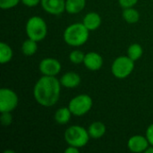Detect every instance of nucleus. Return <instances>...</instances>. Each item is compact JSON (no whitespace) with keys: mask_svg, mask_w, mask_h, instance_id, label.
Here are the masks:
<instances>
[{"mask_svg":"<svg viewBox=\"0 0 153 153\" xmlns=\"http://www.w3.org/2000/svg\"><path fill=\"white\" fill-rule=\"evenodd\" d=\"M90 36V30L82 22L69 25L64 31V40L71 47H80L85 44Z\"/></svg>","mask_w":153,"mask_h":153,"instance_id":"nucleus-2","label":"nucleus"},{"mask_svg":"<svg viewBox=\"0 0 153 153\" xmlns=\"http://www.w3.org/2000/svg\"><path fill=\"white\" fill-rule=\"evenodd\" d=\"M64 136L68 145L75 146L79 149L86 146L91 138L88 130L77 125L69 126L65 130Z\"/></svg>","mask_w":153,"mask_h":153,"instance_id":"nucleus-4","label":"nucleus"},{"mask_svg":"<svg viewBox=\"0 0 153 153\" xmlns=\"http://www.w3.org/2000/svg\"><path fill=\"white\" fill-rule=\"evenodd\" d=\"M150 143L145 136L141 134L133 135L129 138L127 142V147L130 152L134 153L145 152L147 148L150 146Z\"/></svg>","mask_w":153,"mask_h":153,"instance_id":"nucleus-9","label":"nucleus"},{"mask_svg":"<svg viewBox=\"0 0 153 153\" xmlns=\"http://www.w3.org/2000/svg\"><path fill=\"white\" fill-rule=\"evenodd\" d=\"M61 82L56 76L42 75L35 83L33 96L42 107L49 108L56 104L60 98Z\"/></svg>","mask_w":153,"mask_h":153,"instance_id":"nucleus-1","label":"nucleus"},{"mask_svg":"<svg viewBox=\"0 0 153 153\" xmlns=\"http://www.w3.org/2000/svg\"><path fill=\"white\" fill-rule=\"evenodd\" d=\"M37 41L28 38L26 40L23 41L22 45V52L24 56H33L37 50H38V45H37Z\"/></svg>","mask_w":153,"mask_h":153,"instance_id":"nucleus-19","label":"nucleus"},{"mask_svg":"<svg viewBox=\"0 0 153 153\" xmlns=\"http://www.w3.org/2000/svg\"><path fill=\"white\" fill-rule=\"evenodd\" d=\"M143 48L140 44L134 43L131 46H129V48L127 49V56L132 60L136 62L143 56Z\"/></svg>","mask_w":153,"mask_h":153,"instance_id":"nucleus-20","label":"nucleus"},{"mask_svg":"<svg viewBox=\"0 0 153 153\" xmlns=\"http://www.w3.org/2000/svg\"><path fill=\"white\" fill-rule=\"evenodd\" d=\"M80 151L79 148L75 147V146H71L69 145L65 150V153H78Z\"/></svg>","mask_w":153,"mask_h":153,"instance_id":"nucleus-27","label":"nucleus"},{"mask_svg":"<svg viewBox=\"0 0 153 153\" xmlns=\"http://www.w3.org/2000/svg\"><path fill=\"white\" fill-rule=\"evenodd\" d=\"M134 63L127 55L118 56L112 63L111 73L117 79H126L133 73Z\"/></svg>","mask_w":153,"mask_h":153,"instance_id":"nucleus-5","label":"nucleus"},{"mask_svg":"<svg viewBox=\"0 0 153 153\" xmlns=\"http://www.w3.org/2000/svg\"><path fill=\"white\" fill-rule=\"evenodd\" d=\"M123 19L129 24H134L140 20V13L134 7L124 8L122 13Z\"/></svg>","mask_w":153,"mask_h":153,"instance_id":"nucleus-17","label":"nucleus"},{"mask_svg":"<svg viewBox=\"0 0 153 153\" xmlns=\"http://www.w3.org/2000/svg\"><path fill=\"white\" fill-rule=\"evenodd\" d=\"M1 124L4 126H9L13 122V117L11 112H1Z\"/></svg>","mask_w":153,"mask_h":153,"instance_id":"nucleus-23","label":"nucleus"},{"mask_svg":"<svg viewBox=\"0 0 153 153\" xmlns=\"http://www.w3.org/2000/svg\"><path fill=\"white\" fill-rule=\"evenodd\" d=\"M81 76L75 72H67L60 78L61 85L67 89H74L81 83Z\"/></svg>","mask_w":153,"mask_h":153,"instance_id":"nucleus-12","label":"nucleus"},{"mask_svg":"<svg viewBox=\"0 0 153 153\" xmlns=\"http://www.w3.org/2000/svg\"><path fill=\"white\" fill-rule=\"evenodd\" d=\"M41 0H21V3L28 7H34L40 4Z\"/></svg>","mask_w":153,"mask_h":153,"instance_id":"nucleus-25","label":"nucleus"},{"mask_svg":"<svg viewBox=\"0 0 153 153\" xmlns=\"http://www.w3.org/2000/svg\"><path fill=\"white\" fill-rule=\"evenodd\" d=\"M84 57H85V54L81 50H74L69 55V60L75 65L83 64Z\"/></svg>","mask_w":153,"mask_h":153,"instance_id":"nucleus-21","label":"nucleus"},{"mask_svg":"<svg viewBox=\"0 0 153 153\" xmlns=\"http://www.w3.org/2000/svg\"><path fill=\"white\" fill-rule=\"evenodd\" d=\"M145 153H153V146L152 145H150L147 150L145 151Z\"/></svg>","mask_w":153,"mask_h":153,"instance_id":"nucleus-28","label":"nucleus"},{"mask_svg":"<svg viewBox=\"0 0 153 153\" xmlns=\"http://www.w3.org/2000/svg\"><path fill=\"white\" fill-rule=\"evenodd\" d=\"M21 0H0V7L4 10H8L15 7Z\"/></svg>","mask_w":153,"mask_h":153,"instance_id":"nucleus-22","label":"nucleus"},{"mask_svg":"<svg viewBox=\"0 0 153 153\" xmlns=\"http://www.w3.org/2000/svg\"><path fill=\"white\" fill-rule=\"evenodd\" d=\"M145 135H146V137H147V139H148L150 144L153 146V124L150 125V126H148V128H147V130H146Z\"/></svg>","mask_w":153,"mask_h":153,"instance_id":"nucleus-26","label":"nucleus"},{"mask_svg":"<svg viewBox=\"0 0 153 153\" xmlns=\"http://www.w3.org/2000/svg\"><path fill=\"white\" fill-rule=\"evenodd\" d=\"M83 65L90 71H98L103 65V58L97 52H88L85 54Z\"/></svg>","mask_w":153,"mask_h":153,"instance_id":"nucleus-11","label":"nucleus"},{"mask_svg":"<svg viewBox=\"0 0 153 153\" xmlns=\"http://www.w3.org/2000/svg\"><path fill=\"white\" fill-rule=\"evenodd\" d=\"M93 100L88 94H80L73 98L68 104L73 116L82 117L86 115L92 108Z\"/></svg>","mask_w":153,"mask_h":153,"instance_id":"nucleus-6","label":"nucleus"},{"mask_svg":"<svg viewBox=\"0 0 153 153\" xmlns=\"http://www.w3.org/2000/svg\"><path fill=\"white\" fill-rule=\"evenodd\" d=\"M72 116H73V114H72L71 110L69 109V108L64 107V108H58L56 111L54 119L58 125H65L70 121Z\"/></svg>","mask_w":153,"mask_h":153,"instance_id":"nucleus-16","label":"nucleus"},{"mask_svg":"<svg viewBox=\"0 0 153 153\" xmlns=\"http://www.w3.org/2000/svg\"><path fill=\"white\" fill-rule=\"evenodd\" d=\"M86 6V0H65V12L70 14L81 13Z\"/></svg>","mask_w":153,"mask_h":153,"instance_id":"nucleus-15","label":"nucleus"},{"mask_svg":"<svg viewBox=\"0 0 153 153\" xmlns=\"http://www.w3.org/2000/svg\"><path fill=\"white\" fill-rule=\"evenodd\" d=\"M39 69L42 75L56 76L61 72L62 65L57 59L53 57H46L40 61Z\"/></svg>","mask_w":153,"mask_h":153,"instance_id":"nucleus-8","label":"nucleus"},{"mask_svg":"<svg viewBox=\"0 0 153 153\" xmlns=\"http://www.w3.org/2000/svg\"><path fill=\"white\" fill-rule=\"evenodd\" d=\"M13 53L12 48L5 42L0 43V63L2 65L9 63L13 58Z\"/></svg>","mask_w":153,"mask_h":153,"instance_id":"nucleus-18","label":"nucleus"},{"mask_svg":"<svg viewBox=\"0 0 153 153\" xmlns=\"http://www.w3.org/2000/svg\"><path fill=\"white\" fill-rule=\"evenodd\" d=\"M25 31L28 38L39 42L43 40L48 34V25L40 16L30 17L25 25Z\"/></svg>","mask_w":153,"mask_h":153,"instance_id":"nucleus-3","label":"nucleus"},{"mask_svg":"<svg viewBox=\"0 0 153 153\" xmlns=\"http://www.w3.org/2000/svg\"><path fill=\"white\" fill-rule=\"evenodd\" d=\"M43 10L52 15H60L65 11V0H41Z\"/></svg>","mask_w":153,"mask_h":153,"instance_id":"nucleus-10","label":"nucleus"},{"mask_svg":"<svg viewBox=\"0 0 153 153\" xmlns=\"http://www.w3.org/2000/svg\"><path fill=\"white\" fill-rule=\"evenodd\" d=\"M82 23L90 31L96 30L101 25V17L96 12H90L83 17Z\"/></svg>","mask_w":153,"mask_h":153,"instance_id":"nucleus-13","label":"nucleus"},{"mask_svg":"<svg viewBox=\"0 0 153 153\" xmlns=\"http://www.w3.org/2000/svg\"><path fill=\"white\" fill-rule=\"evenodd\" d=\"M107 127L104 123L100 121L93 122L90 125L88 128V133L90 134V137L92 139H100L103 137L106 134Z\"/></svg>","mask_w":153,"mask_h":153,"instance_id":"nucleus-14","label":"nucleus"},{"mask_svg":"<svg viewBox=\"0 0 153 153\" xmlns=\"http://www.w3.org/2000/svg\"><path fill=\"white\" fill-rule=\"evenodd\" d=\"M138 3V0H118V4L121 7L128 8V7H134Z\"/></svg>","mask_w":153,"mask_h":153,"instance_id":"nucleus-24","label":"nucleus"},{"mask_svg":"<svg viewBox=\"0 0 153 153\" xmlns=\"http://www.w3.org/2000/svg\"><path fill=\"white\" fill-rule=\"evenodd\" d=\"M19 99L10 88H2L0 90V112H12L18 106Z\"/></svg>","mask_w":153,"mask_h":153,"instance_id":"nucleus-7","label":"nucleus"}]
</instances>
